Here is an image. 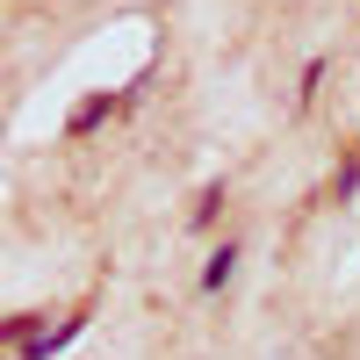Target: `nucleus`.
Listing matches in <instances>:
<instances>
[{
	"label": "nucleus",
	"mask_w": 360,
	"mask_h": 360,
	"mask_svg": "<svg viewBox=\"0 0 360 360\" xmlns=\"http://www.w3.org/2000/svg\"><path fill=\"white\" fill-rule=\"evenodd\" d=\"M123 108H130V94H86V101H79V108L65 115V137H72V144H86L94 130H108V123H115Z\"/></svg>",
	"instance_id": "nucleus-1"
},
{
	"label": "nucleus",
	"mask_w": 360,
	"mask_h": 360,
	"mask_svg": "<svg viewBox=\"0 0 360 360\" xmlns=\"http://www.w3.org/2000/svg\"><path fill=\"white\" fill-rule=\"evenodd\" d=\"M79 332H86V310H65V317H58V324H44V332L29 339V346H22L15 360H58V353H65V346H72Z\"/></svg>",
	"instance_id": "nucleus-2"
},
{
	"label": "nucleus",
	"mask_w": 360,
	"mask_h": 360,
	"mask_svg": "<svg viewBox=\"0 0 360 360\" xmlns=\"http://www.w3.org/2000/svg\"><path fill=\"white\" fill-rule=\"evenodd\" d=\"M238 259H245V252H238L231 238H224V245H217V252L202 259V288H209V295H224V288L238 281Z\"/></svg>",
	"instance_id": "nucleus-3"
},
{
	"label": "nucleus",
	"mask_w": 360,
	"mask_h": 360,
	"mask_svg": "<svg viewBox=\"0 0 360 360\" xmlns=\"http://www.w3.org/2000/svg\"><path fill=\"white\" fill-rule=\"evenodd\" d=\"M44 324H51V317H37V310H15V317H8V346L22 353L29 339H37V332H44Z\"/></svg>",
	"instance_id": "nucleus-4"
},
{
	"label": "nucleus",
	"mask_w": 360,
	"mask_h": 360,
	"mask_svg": "<svg viewBox=\"0 0 360 360\" xmlns=\"http://www.w3.org/2000/svg\"><path fill=\"white\" fill-rule=\"evenodd\" d=\"M217 217H224V180H209V188H202V202H195V231H209Z\"/></svg>",
	"instance_id": "nucleus-5"
},
{
	"label": "nucleus",
	"mask_w": 360,
	"mask_h": 360,
	"mask_svg": "<svg viewBox=\"0 0 360 360\" xmlns=\"http://www.w3.org/2000/svg\"><path fill=\"white\" fill-rule=\"evenodd\" d=\"M353 195H360V152H353V159L339 166V180H332V202H353Z\"/></svg>",
	"instance_id": "nucleus-6"
},
{
	"label": "nucleus",
	"mask_w": 360,
	"mask_h": 360,
	"mask_svg": "<svg viewBox=\"0 0 360 360\" xmlns=\"http://www.w3.org/2000/svg\"><path fill=\"white\" fill-rule=\"evenodd\" d=\"M317 86H324V58H310V65H303V86H295V101L310 108V101H317Z\"/></svg>",
	"instance_id": "nucleus-7"
}]
</instances>
